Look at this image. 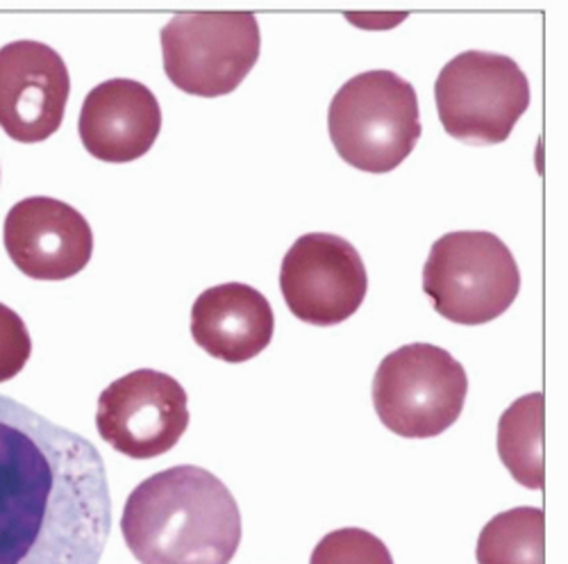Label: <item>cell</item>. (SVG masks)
<instances>
[{
  "label": "cell",
  "instance_id": "17",
  "mask_svg": "<svg viewBox=\"0 0 568 564\" xmlns=\"http://www.w3.org/2000/svg\"><path fill=\"white\" fill-rule=\"evenodd\" d=\"M32 353V340L23 319L0 303V383L12 381L23 371Z\"/></svg>",
  "mask_w": 568,
  "mask_h": 564
},
{
  "label": "cell",
  "instance_id": "15",
  "mask_svg": "<svg viewBox=\"0 0 568 564\" xmlns=\"http://www.w3.org/2000/svg\"><path fill=\"white\" fill-rule=\"evenodd\" d=\"M546 520L539 507L500 512L483 528L476 546L478 564H544Z\"/></svg>",
  "mask_w": 568,
  "mask_h": 564
},
{
  "label": "cell",
  "instance_id": "5",
  "mask_svg": "<svg viewBox=\"0 0 568 564\" xmlns=\"http://www.w3.org/2000/svg\"><path fill=\"white\" fill-rule=\"evenodd\" d=\"M468 392L464 366L444 349L409 344L389 353L373 379V405L405 440H428L459 419Z\"/></svg>",
  "mask_w": 568,
  "mask_h": 564
},
{
  "label": "cell",
  "instance_id": "16",
  "mask_svg": "<svg viewBox=\"0 0 568 564\" xmlns=\"http://www.w3.org/2000/svg\"><path fill=\"white\" fill-rule=\"evenodd\" d=\"M310 564H394L387 544L362 528L327 533L312 551Z\"/></svg>",
  "mask_w": 568,
  "mask_h": 564
},
{
  "label": "cell",
  "instance_id": "4",
  "mask_svg": "<svg viewBox=\"0 0 568 564\" xmlns=\"http://www.w3.org/2000/svg\"><path fill=\"white\" fill-rule=\"evenodd\" d=\"M518 290L520 271L511 251L485 230L444 234L423 266V292L444 319L462 325L498 319Z\"/></svg>",
  "mask_w": 568,
  "mask_h": 564
},
{
  "label": "cell",
  "instance_id": "6",
  "mask_svg": "<svg viewBox=\"0 0 568 564\" xmlns=\"http://www.w3.org/2000/svg\"><path fill=\"white\" fill-rule=\"evenodd\" d=\"M160 37L169 80L203 99L225 97L240 87L262 46L253 12H184Z\"/></svg>",
  "mask_w": 568,
  "mask_h": 564
},
{
  "label": "cell",
  "instance_id": "2",
  "mask_svg": "<svg viewBox=\"0 0 568 564\" xmlns=\"http://www.w3.org/2000/svg\"><path fill=\"white\" fill-rule=\"evenodd\" d=\"M121 531L141 564H230L242 544V514L214 474L182 464L132 490Z\"/></svg>",
  "mask_w": 568,
  "mask_h": 564
},
{
  "label": "cell",
  "instance_id": "8",
  "mask_svg": "<svg viewBox=\"0 0 568 564\" xmlns=\"http://www.w3.org/2000/svg\"><path fill=\"white\" fill-rule=\"evenodd\" d=\"M280 290L292 314L312 325H337L364 303L368 275L357 249L329 232H310L287 251Z\"/></svg>",
  "mask_w": 568,
  "mask_h": 564
},
{
  "label": "cell",
  "instance_id": "3",
  "mask_svg": "<svg viewBox=\"0 0 568 564\" xmlns=\"http://www.w3.org/2000/svg\"><path fill=\"white\" fill-rule=\"evenodd\" d=\"M327 132L351 167L389 173L409 158L423 132L416 89L394 71L359 73L329 103Z\"/></svg>",
  "mask_w": 568,
  "mask_h": 564
},
{
  "label": "cell",
  "instance_id": "7",
  "mask_svg": "<svg viewBox=\"0 0 568 564\" xmlns=\"http://www.w3.org/2000/svg\"><path fill=\"white\" fill-rule=\"evenodd\" d=\"M435 99L450 137L478 147L503 144L528 112L530 82L507 56L466 51L442 69Z\"/></svg>",
  "mask_w": 568,
  "mask_h": 564
},
{
  "label": "cell",
  "instance_id": "14",
  "mask_svg": "<svg viewBox=\"0 0 568 564\" xmlns=\"http://www.w3.org/2000/svg\"><path fill=\"white\" fill-rule=\"evenodd\" d=\"M544 396H520L498 421V455L516 483L530 490L544 487Z\"/></svg>",
  "mask_w": 568,
  "mask_h": 564
},
{
  "label": "cell",
  "instance_id": "10",
  "mask_svg": "<svg viewBox=\"0 0 568 564\" xmlns=\"http://www.w3.org/2000/svg\"><path fill=\"white\" fill-rule=\"evenodd\" d=\"M71 75L62 56L34 39L0 49V128L8 137L37 144L62 125Z\"/></svg>",
  "mask_w": 568,
  "mask_h": 564
},
{
  "label": "cell",
  "instance_id": "12",
  "mask_svg": "<svg viewBox=\"0 0 568 564\" xmlns=\"http://www.w3.org/2000/svg\"><path fill=\"white\" fill-rule=\"evenodd\" d=\"M78 130L93 158L132 162L153 149L162 130V108L146 84L114 78L87 93Z\"/></svg>",
  "mask_w": 568,
  "mask_h": 564
},
{
  "label": "cell",
  "instance_id": "9",
  "mask_svg": "<svg viewBox=\"0 0 568 564\" xmlns=\"http://www.w3.org/2000/svg\"><path fill=\"white\" fill-rule=\"evenodd\" d=\"M186 426V392L162 371H132L103 390L99 399V435L132 460L164 455L182 440Z\"/></svg>",
  "mask_w": 568,
  "mask_h": 564
},
{
  "label": "cell",
  "instance_id": "13",
  "mask_svg": "<svg viewBox=\"0 0 568 564\" xmlns=\"http://www.w3.org/2000/svg\"><path fill=\"white\" fill-rule=\"evenodd\" d=\"M275 316L262 292L244 282L205 290L192 308V338L212 357L242 364L273 340Z\"/></svg>",
  "mask_w": 568,
  "mask_h": 564
},
{
  "label": "cell",
  "instance_id": "1",
  "mask_svg": "<svg viewBox=\"0 0 568 564\" xmlns=\"http://www.w3.org/2000/svg\"><path fill=\"white\" fill-rule=\"evenodd\" d=\"M110 531L99 449L0 394V564H99Z\"/></svg>",
  "mask_w": 568,
  "mask_h": 564
},
{
  "label": "cell",
  "instance_id": "11",
  "mask_svg": "<svg viewBox=\"0 0 568 564\" xmlns=\"http://www.w3.org/2000/svg\"><path fill=\"white\" fill-rule=\"evenodd\" d=\"M6 251L17 269L34 280H67L91 260L93 232L71 205L32 197L19 201L6 216Z\"/></svg>",
  "mask_w": 568,
  "mask_h": 564
}]
</instances>
